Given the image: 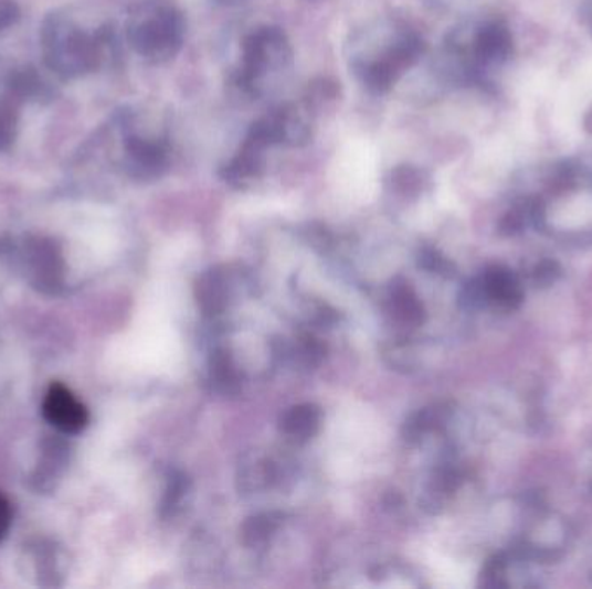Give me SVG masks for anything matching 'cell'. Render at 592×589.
<instances>
[{"instance_id":"obj_1","label":"cell","mask_w":592,"mask_h":589,"mask_svg":"<svg viewBox=\"0 0 592 589\" xmlns=\"http://www.w3.org/2000/svg\"><path fill=\"white\" fill-rule=\"evenodd\" d=\"M288 56L285 35L276 29H264L246 39L243 47V66L237 84L243 90L256 92L267 69L281 66Z\"/></svg>"},{"instance_id":"obj_2","label":"cell","mask_w":592,"mask_h":589,"mask_svg":"<svg viewBox=\"0 0 592 589\" xmlns=\"http://www.w3.org/2000/svg\"><path fill=\"white\" fill-rule=\"evenodd\" d=\"M184 23L173 9H160L152 20L146 21L137 30V45L140 51L157 60H167L176 54L182 44Z\"/></svg>"},{"instance_id":"obj_3","label":"cell","mask_w":592,"mask_h":589,"mask_svg":"<svg viewBox=\"0 0 592 589\" xmlns=\"http://www.w3.org/2000/svg\"><path fill=\"white\" fill-rule=\"evenodd\" d=\"M42 414L51 426L64 435H78L88 424L87 408L68 387L60 383L53 384L45 393Z\"/></svg>"},{"instance_id":"obj_4","label":"cell","mask_w":592,"mask_h":589,"mask_svg":"<svg viewBox=\"0 0 592 589\" xmlns=\"http://www.w3.org/2000/svg\"><path fill=\"white\" fill-rule=\"evenodd\" d=\"M482 282H484L488 301H494V303L508 308V310H517L524 303V287H521L517 275L512 274L509 268L503 267V265L487 268L482 277Z\"/></svg>"},{"instance_id":"obj_5","label":"cell","mask_w":592,"mask_h":589,"mask_svg":"<svg viewBox=\"0 0 592 589\" xmlns=\"http://www.w3.org/2000/svg\"><path fill=\"white\" fill-rule=\"evenodd\" d=\"M320 426V410L316 405H296L281 418V430L295 442H305L316 436Z\"/></svg>"},{"instance_id":"obj_6","label":"cell","mask_w":592,"mask_h":589,"mask_svg":"<svg viewBox=\"0 0 592 589\" xmlns=\"http://www.w3.org/2000/svg\"><path fill=\"white\" fill-rule=\"evenodd\" d=\"M197 299L201 310L209 315H216L228 308L229 287L225 275L222 271H204L197 283Z\"/></svg>"},{"instance_id":"obj_7","label":"cell","mask_w":592,"mask_h":589,"mask_svg":"<svg viewBox=\"0 0 592 589\" xmlns=\"http://www.w3.org/2000/svg\"><path fill=\"white\" fill-rule=\"evenodd\" d=\"M389 311L397 323L420 326L424 322V307L409 283H395L390 291Z\"/></svg>"},{"instance_id":"obj_8","label":"cell","mask_w":592,"mask_h":589,"mask_svg":"<svg viewBox=\"0 0 592 589\" xmlns=\"http://www.w3.org/2000/svg\"><path fill=\"white\" fill-rule=\"evenodd\" d=\"M511 33L503 24H488L476 35L475 56L484 63H497L511 54Z\"/></svg>"},{"instance_id":"obj_9","label":"cell","mask_w":592,"mask_h":589,"mask_svg":"<svg viewBox=\"0 0 592 589\" xmlns=\"http://www.w3.org/2000/svg\"><path fill=\"white\" fill-rule=\"evenodd\" d=\"M210 377H212L213 386L219 393L224 395H234L240 389V375H237L236 366L233 360L224 351H219L212 356L210 362Z\"/></svg>"},{"instance_id":"obj_10","label":"cell","mask_w":592,"mask_h":589,"mask_svg":"<svg viewBox=\"0 0 592 589\" xmlns=\"http://www.w3.org/2000/svg\"><path fill=\"white\" fill-rule=\"evenodd\" d=\"M447 415L448 410L445 405H436V407L420 411L411 417L409 422H405V438L417 439L426 432L438 429V427L444 426Z\"/></svg>"},{"instance_id":"obj_11","label":"cell","mask_w":592,"mask_h":589,"mask_svg":"<svg viewBox=\"0 0 592 589\" xmlns=\"http://www.w3.org/2000/svg\"><path fill=\"white\" fill-rule=\"evenodd\" d=\"M279 521L273 514L256 515L243 526V543L246 546H258L271 538L277 529Z\"/></svg>"},{"instance_id":"obj_12","label":"cell","mask_w":592,"mask_h":589,"mask_svg":"<svg viewBox=\"0 0 592 589\" xmlns=\"http://www.w3.org/2000/svg\"><path fill=\"white\" fill-rule=\"evenodd\" d=\"M506 569H508V557L505 554L494 555L490 560L485 564L482 570V586L487 588H506Z\"/></svg>"},{"instance_id":"obj_13","label":"cell","mask_w":592,"mask_h":589,"mask_svg":"<svg viewBox=\"0 0 592 589\" xmlns=\"http://www.w3.org/2000/svg\"><path fill=\"white\" fill-rule=\"evenodd\" d=\"M561 268L554 259H542L532 270V280L537 287H549L560 279Z\"/></svg>"},{"instance_id":"obj_14","label":"cell","mask_w":592,"mask_h":589,"mask_svg":"<svg viewBox=\"0 0 592 589\" xmlns=\"http://www.w3.org/2000/svg\"><path fill=\"white\" fill-rule=\"evenodd\" d=\"M533 212V210H512V212H509L508 215L503 218V222H500V232L505 235H515L518 234V232L521 231V227H524L525 224V215L527 213Z\"/></svg>"},{"instance_id":"obj_15","label":"cell","mask_w":592,"mask_h":589,"mask_svg":"<svg viewBox=\"0 0 592 589\" xmlns=\"http://www.w3.org/2000/svg\"><path fill=\"white\" fill-rule=\"evenodd\" d=\"M12 524L11 503L8 502L4 494L0 493V542L8 536Z\"/></svg>"},{"instance_id":"obj_16","label":"cell","mask_w":592,"mask_h":589,"mask_svg":"<svg viewBox=\"0 0 592 589\" xmlns=\"http://www.w3.org/2000/svg\"><path fill=\"white\" fill-rule=\"evenodd\" d=\"M421 261H423L424 268H429V270L445 271L447 270V267H451L447 259L442 258V256L435 251L424 253Z\"/></svg>"}]
</instances>
